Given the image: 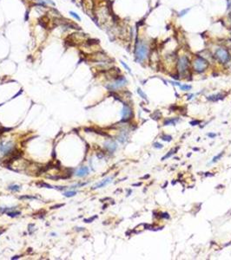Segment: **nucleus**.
<instances>
[{
  "label": "nucleus",
  "instance_id": "a211bd4d",
  "mask_svg": "<svg viewBox=\"0 0 231 260\" xmlns=\"http://www.w3.org/2000/svg\"><path fill=\"white\" fill-rule=\"evenodd\" d=\"M223 153H224V152H221L218 155L215 156V157L213 158V160H211V162H210V163H215V162H216V161H218L221 158H222V156L223 155Z\"/></svg>",
  "mask_w": 231,
  "mask_h": 260
},
{
  "label": "nucleus",
  "instance_id": "20e7f679",
  "mask_svg": "<svg viewBox=\"0 0 231 260\" xmlns=\"http://www.w3.org/2000/svg\"><path fill=\"white\" fill-rule=\"evenodd\" d=\"M189 57L187 56H181L177 60V71L181 75H184L185 73L189 70Z\"/></svg>",
  "mask_w": 231,
  "mask_h": 260
},
{
  "label": "nucleus",
  "instance_id": "0eeeda50",
  "mask_svg": "<svg viewBox=\"0 0 231 260\" xmlns=\"http://www.w3.org/2000/svg\"><path fill=\"white\" fill-rule=\"evenodd\" d=\"M132 116V110L128 105L123 104V108L122 110V117H123V121H128L130 119Z\"/></svg>",
  "mask_w": 231,
  "mask_h": 260
},
{
  "label": "nucleus",
  "instance_id": "f8f14e48",
  "mask_svg": "<svg viewBox=\"0 0 231 260\" xmlns=\"http://www.w3.org/2000/svg\"><path fill=\"white\" fill-rule=\"evenodd\" d=\"M177 121H178V119L177 118L167 119L164 121V126H168V125H176Z\"/></svg>",
  "mask_w": 231,
  "mask_h": 260
},
{
  "label": "nucleus",
  "instance_id": "5701e85b",
  "mask_svg": "<svg viewBox=\"0 0 231 260\" xmlns=\"http://www.w3.org/2000/svg\"><path fill=\"white\" fill-rule=\"evenodd\" d=\"M120 62H121V64L123 65V66L124 68H125L127 71H128V72L129 73V74H131V69H130V68H129V67L128 66V65H127L123 61H120Z\"/></svg>",
  "mask_w": 231,
  "mask_h": 260
},
{
  "label": "nucleus",
  "instance_id": "dca6fc26",
  "mask_svg": "<svg viewBox=\"0 0 231 260\" xmlns=\"http://www.w3.org/2000/svg\"><path fill=\"white\" fill-rule=\"evenodd\" d=\"M37 186L38 187H45V188H54V187L52 186H51V185H49L47 183H45V182H39V183H37Z\"/></svg>",
  "mask_w": 231,
  "mask_h": 260
},
{
  "label": "nucleus",
  "instance_id": "9b49d317",
  "mask_svg": "<svg viewBox=\"0 0 231 260\" xmlns=\"http://www.w3.org/2000/svg\"><path fill=\"white\" fill-rule=\"evenodd\" d=\"M223 98V95L222 94H217V95H210L208 97L209 101H219L221 99Z\"/></svg>",
  "mask_w": 231,
  "mask_h": 260
},
{
  "label": "nucleus",
  "instance_id": "a878e982",
  "mask_svg": "<svg viewBox=\"0 0 231 260\" xmlns=\"http://www.w3.org/2000/svg\"><path fill=\"white\" fill-rule=\"evenodd\" d=\"M97 218V216H94V217H92V218H85V219L84 220L85 223H91L93 220L95 219V218Z\"/></svg>",
  "mask_w": 231,
  "mask_h": 260
},
{
  "label": "nucleus",
  "instance_id": "393cba45",
  "mask_svg": "<svg viewBox=\"0 0 231 260\" xmlns=\"http://www.w3.org/2000/svg\"><path fill=\"white\" fill-rule=\"evenodd\" d=\"M20 199H37L36 197L34 196H28V195H24V196H20L19 197Z\"/></svg>",
  "mask_w": 231,
  "mask_h": 260
},
{
  "label": "nucleus",
  "instance_id": "412c9836",
  "mask_svg": "<svg viewBox=\"0 0 231 260\" xmlns=\"http://www.w3.org/2000/svg\"><path fill=\"white\" fill-rule=\"evenodd\" d=\"M69 13H70V15H71V17H73L75 18V19H77V21H81V17H80L79 16L77 15V13L72 11V10H71V11H70Z\"/></svg>",
  "mask_w": 231,
  "mask_h": 260
},
{
  "label": "nucleus",
  "instance_id": "423d86ee",
  "mask_svg": "<svg viewBox=\"0 0 231 260\" xmlns=\"http://www.w3.org/2000/svg\"><path fill=\"white\" fill-rule=\"evenodd\" d=\"M14 149V144L11 141H7L0 144V153L4 155H9Z\"/></svg>",
  "mask_w": 231,
  "mask_h": 260
},
{
  "label": "nucleus",
  "instance_id": "6ab92c4d",
  "mask_svg": "<svg viewBox=\"0 0 231 260\" xmlns=\"http://www.w3.org/2000/svg\"><path fill=\"white\" fill-rule=\"evenodd\" d=\"M161 139L165 140V141H170V140H172V137L168 134H163L161 135Z\"/></svg>",
  "mask_w": 231,
  "mask_h": 260
},
{
  "label": "nucleus",
  "instance_id": "39448f33",
  "mask_svg": "<svg viewBox=\"0 0 231 260\" xmlns=\"http://www.w3.org/2000/svg\"><path fill=\"white\" fill-rule=\"evenodd\" d=\"M128 82V81L124 76H121V77H118L115 82L110 83V85L107 86V88L110 90H116V89H118V88H123V86H125Z\"/></svg>",
  "mask_w": 231,
  "mask_h": 260
},
{
  "label": "nucleus",
  "instance_id": "aec40b11",
  "mask_svg": "<svg viewBox=\"0 0 231 260\" xmlns=\"http://www.w3.org/2000/svg\"><path fill=\"white\" fill-rule=\"evenodd\" d=\"M137 93H138V95L141 96V97L142 99H145V100H147V95H146V94L143 93V91H142L141 88H137Z\"/></svg>",
  "mask_w": 231,
  "mask_h": 260
},
{
  "label": "nucleus",
  "instance_id": "9d476101",
  "mask_svg": "<svg viewBox=\"0 0 231 260\" xmlns=\"http://www.w3.org/2000/svg\"><path fill=\"white\" fill-rule=\"evenodd\" d=\"M89 174V168L88 166H81L78 170L76 172V175L77 177H84Z\"/></svg>",
  "mask_w": 231,
  "mask_h": 260
},
{
  "label": "nucleus",
  "instance_id": "2f4dec72",
  "mask_svg": "<svg viewBox=\"0 0 231 260\" xmlns=\"http://www.w3.org/2000/svg\"><path fill=\"white\" fill-rule=\"evenodd\" d=\"M200 121H191L190 122V124L191 125H193V126H195V124H198Z\"/></svg>",
  "mask_w": 231,
  "mask_h": 260
},
{
  "label": "nucleus",
  "instance_id": "4468645a",
  "mask_svg": "<svg viewBox=\"0 0 231 260\" xmlns=\"http://www.w3.org/2000/svg\"><path fill=\"white\" fill-rule=\"evenodd\" d=\"M76 194H77V192L76 191H68V192H64V193H63L64 196V197H67V198L74 197Z\"/></svg>",
  "mask_w": 231,
  "mask_h": 260
},
{
  "label": "nucleus",
  "instance_id": "f257e3e1",
  "mask_svg": "<svg viewBox=\"0 0 231 260\" xmlns=\"http://www.w3.org/2000/svg\"><path fill=\"white\" fill-rule=\"evenodd\" d=\"M149 52V47L148 46V44L144 41L141 40L136 42L134 51L135 60L137 62H139V63L144 62L148 58Z\"/></svg>",
  "mask_w": 231,
  "mask_h": 260
},
{
  "label": "nucleus",
  "instance_id": "c756f323",
  "mask_svg": "<svg viewBox=\"0 0 231 260\" xmlns=\"http://www.w3.org/2000/svg\"><path fill=\"white\" fill-rule=\"evenodd\" d=\"M23 257L22 255H17V256H14V257H11V259H12V260H15V259H18V258H20V257Z\"/></svg>",
  "mask_w": 231,
  "mask_h": 260
},
{
  "label": "nucleus",
  "instance_id": "f3484780",
  "mask_svg": "<svg viewBox=\"0 0 231 260\" xmlns=\"http://www.w3.org/2000/svg\"><path fill=\"white\" fill-rule=\"evenodd\" d=\"M176 152V149H172L171 151H170V152H168V153H167V154H166L165 156H163V157L162 158V160H167L168 158H170V156H171V155H173L174 153H175Z\"/></svg>",
  "mask_w": 231,
  "mask_h": 260
},
{
  "label": "nucleus",
  "instance_id": "ddd939ff",
  "mask_svg": "<svg viewBox=\"0 0 231 260\" xmlns=\"http://www.w3.org/2000/svg\"><path fill=\"white\" fill-rule=\"evenodd\" d=\"M6 214L11 218H15V217H17V216L21 215V212H16V211H12V212H7Z\"/></svg>",
  "mask_w": 231,
  "mask_h": 260
},
{
  "label": "nucleus",
  "instance_id": "7c9ffc66",
  "mask_svg": "<svg viewBox=\"0 0 231 260\" xmlns=\"http://www.w3.org/2000/svg\"><path fill=\"white\" fill-rule=\"evenodd\" d=\"M208 136H209L210 138H214V137L216 136V134H211V133H210V134H208Z\"/></svg>",
  "mask_w": 231,
  "mask_h": 260
},
{
  "label": "nucleus",
  "instance_id": "cd10ccee",
  "mask_svg": "<svg viewBox=\"0 0 231 260\" xmlns=\"http://www.w3.org/2000/svg\"><path fill=\"white\" fill-rule=\"evenodd\" d=\"M161 218H170V215H168V213H161Z\"/></svg>",
  "mask_w": 231,
  "mask_h": 260
},
{
  "label": "nucleus",
  "instance_id": "bb28decb",
  "mask_svg": "<svg viewBox=\"0 0 231 260\" xmlns=\"http://www.w3.org/2000/svg\"><path fill=\"white\" fill-rule=\"evenodd\" d=\"M163 144H161V143H158V142H155L154 143V147L155 148H158V149H160V148H163Z\"/></svg>",
  "mask_w": 231,
  "mask_h": 260
},
{
  "label": "nucleus",
  "instance_id": "c85d7f7f",
  "mask_svg": "<svg viewBox=\"0 0 231 260\" xmlns=\"http://www.w3.org/2000/svg\"><path fill=\"white\" fill-rule=\"evenodd\" d=\"M64 205V204H58V205H53L51 206V209H57V208H59V207H62Z\"/></svg>",
  "mask_w": 231,
  "mask_h": 260
},
{
  "label": "nucleus",
  "instance_id": "b1692460",
  "mask_svg": "<svg viewBox=\"0 0 231 260\" xmlns=\"http://www.w3.org/2000/svg\"><path fill=\"white\" fill-rule=\"evenodd\" d=\"M189 10V8H188V9H185V10H182V11H180V12L178 13V16H179V17H183V16H185L187 13H188Z\"/></svg>",
  "mask_w": 231,
  "mask_h": 260
},
{
  "label": "nucleus",
  "instance_id": "7ed1b4c3",
  "mask_svg": "<svg viewBox=\"0 0 231 260\" xmlns=\"http://www.w3.org/2000/svg\"><path fill=\"white\" fill-rule=\"evenodd\" d=\"M215 57L221 63H227L230 60V55L224 47H219L215 51Z\"/></svg>",
  "mask_w": 231,
  "mask_h": 260
},
{
  "label": "nucleus",
  "instance_id": "6e6552de",
  "mask_svg": "<svg viewBox=\"0 0 231 260\" xmlns=\"http://www.w3.org/2000/svg\"><path fill=\"white\" fill-rule=\"evenodd\" d=\"M111 180H112V178H110V177H109V178H106L104 179H103L102 181H100L99 183L96 184L95 186L92 187V189L95 190V189H98V188H102V187H104L105 186H107V185L110 184V182H111Z\"/></svg>",
  "mask_w": 231,
  "mask_h": 260
},
{
  "label": "nucleus",
  "instance_id": "473e14b6",
  "mask_svg": "<svg viewBox=\"0 0 231 260\" xmlns=\"http://www.w3.org/2000/svg\"><path fill=\"white\" fill-rule=\"evenodd\" d=\"M4 231V230H1V231H0V235H1V234L3 233Z\"/></svg>",
  "mask_w": 231,
  "mask_h": 260
},
{
  "label": "nucleus",
  "instance_id": "1a4fd4ad",
  "mask_svg": "<svg viewBox=\"0 0 231 260\" xmlns=\"http://www.w3.org/2000/svg\"><path fill=\"white\" fill-rule=\"evenodd\" d=\"M104 147L107 149L109 152H115L117 146H116V143L113 140H107L104 143Z\"/></svg>",
  "mask_w": 231,
  "mask_h": 260
},
{
  "label": "nucleus",
  "instance_id": "f03ea898",
  "mask_svg": "<svg viewBox=\"0 0 231 260\" xmlns=\"http://www.w3.org/2000/svg\"><path fill=\"white\" fill-rule=\"evenodd\" d=\"M192 64H193V69L197 73H202L205 71L207 68L209 67V62L204 57L200 56L195 57Z\"/></svg>",
  "mask_w": 231,
  "mask_h": 260
},
{
  "label": "nucleus",
  "instance_id": "2eb2a0df",
  "mask_svg": "<svg viewBox=\"0 0 231 260\" xmlns=\"http://www.w3.org/2000/svg\"><path fill=\"white\" fill-rule=\"evenodd\" d=\"M8 190L11 192H18L20 190V186H18V185H11V186H9Z\"/></svg>",
  "mask_w": 231,
  "mask_h": 260
},
{
  "label": "nucleus",
  "instance_id": "4be33fe9",
  "mask_svg": "<svg viewBox=\"0 0 231 260\" xmlns=\"http://www.w3.org/2000/svg\"><path fill=\"white\" fill-rule=\"evenodd\" d=\"M180 88H181L182 90H183V91H189V89H191V86L190 85L183 84V85H181L180 86Z\"/></svg>",
  "mask_w": 231,
  "mask_h": 260
}]
</instances>
